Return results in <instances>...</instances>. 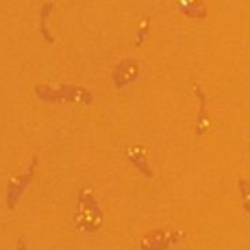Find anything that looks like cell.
<instances>
[{
  "instance_id": "cell-6",
  "label": "cell",
  "mask_w": 250,
  "mask_h": 250,
  "mask_svg": "<svg viewBox=\"0 0 250 250\" xmlns=\"http://www.w3.org/2000/svg\"><path fill=\"white\" fill-rule=\"evenodd\" d=\"M176 9L191 18H207V2L203 0H176Z\"/></svg>"
},
{
  "instance_id": "cell-11",
  "label": "cell",
  "mask_w": 250,
  "mask_h": 250,
  "mask_svg": "<svg viewBox=\"0 0 250 250\" xmlns=\"http://www.w3.org/2000/svg\"><path fill=\"white\" fill-rule=\"evenodd\" d=\"M239 191H242V200H244V209L250 213V187H248V181L242 179L239 181Z\"/></svg>"
},
{
  "instance_id": "cell-4",
  "label": "cell",
  "mask_w": 250,
  "mask_h": 250,
  "mask_svg": "<svg viewBox=\"0 0 250 250\" xmlns=\"http://www.w3.org/2000/svg\"><path fill=\"white\" fill-rule=\"evenodd\" d=\"M137 76H139V65H137V61L124 59V61H120V63L113 68V85H115L118 89H122V87H126L128 83H133Z\"/></svg>"
},
{
  "instance_id": "cell-8",
  "label": "cell",
  "mask_w": 250,
  "mask_h": 250,
  "mask_svg": "<svg viewBox=\"0 0 250 250\" xmlns=\"http://www.w3.org/2000/svg\"><path fill=\"white\" fill-rule=\"evenodd\" d=\"M52 11V2H46L44 4V9H42V16H40V31H42V35H44V40L46 42H55V37L50 35V33H48V28H46V18H48V13Z\"/></svg>"
},
{
  "instance_id": "cell-2",
  "label": "cell",
  "mask_w": 250,
  "mask_h": 250,
  "mask_svg": "<svg viewBox=\"0 0 250 250\" xmlns=\"http://www.w3.org/2000/svg\"><path fill=\"white\" fill-rule=\"evenodd\" d=\"M103 222V213H100V207L96 203L91 189H83L79 196V213H76V227L94 233L96 229Z\"/></svg>"
},
{
  "instance_id": "cell-5",
  "label": "cell",
  "mask_w": 250,
  "mask_h": 250,
  "mask_svg": "<svg viewBox=\"0 0 250 250\" xmlns=\"http://www.w3.org/2000/svg\"><path fill=\"white\" fill-rule=\"evenodd\" d=\"M35 163H37V157H33L26 174H24V176H18V179H13V181H11V185H9V207H11V209H13V207H16L18 198H20V194H22L24 189H26L28 181H31L33 172H35Z\"/></svg>"
},
{
  "instance_id": "cell-10",
  "label": "cell",
  "mask_w": 250,
  "mask_h": 250,
  "mask_svg": "<svg viewBox=\"0 0 250 250\" xmlns=\"http://www.w3.org/2000/svg\"><path fill=\"white\" fill-rule=\"evenodd\" d=\"M148 33H150V18H144V20H142V26H139V31H137L135 46H139L144 40H146V37H148Z\"/></svg>"
},
{
  "instance_id": "cell-12",
  "label": "cell",
  "mask_w": 250,
  "mask_h": 250,
  "mask_svg": "<svg viewBox=\"0 0 250 250\" xmlns=\"http://www.w3.org/2000/svg\"><path fill=\"white\" fill-rule=\"evenodd\" d=\"M194 94L198 96V100H200V109H207V96H205V91L198 87V85H196L194 87Z\"/></svg>"
},
{
  "instance_id": "cell-3",
  "label": "cell",
  "mask_w": 250,
  "mask_h": 250,
  "mask_svg": "<svg viewBox=\"0 0 250 250\" xmlns=\"http://www.w3.org/2000/svg\"><path fill=\"white\" fill-rule=\"evenodd\" d=\"M181 237H183L181 230L170 233V230H166V229H157V230H152L150 235H146V237L142 239V248H146V250L170 248V246H174V244H179Z\"/></svg>"
},
{
  "instance_id": "cell-9",
  "label": "cell",
  "mask_w": 250,
  "mask_h": 250,
  "mask_svg": "<svg viewBox=\"0 0 250 250\" xmlns=\"http://www.w3.org/2000/svg\"><path fill=\"white\" fill-rule=\"evenodd\" d=\"M209 126H213V118L207 113V109H200V115H198V122H196V135H203Z\"/></svg>"
},
{
  "instance_id": "cell-7",
  "label": "cell",
  "mask_w": 250,
  "mask_h": 250,
  "mask_svg": "<svg viewBox=\"0 0 250 250\" xmlns=\"http://www.w3.org/2000/svg\"><path fill=\"white\" fill-rule=\"evenodd\" d=\"M126 155H128V159H131L133 166L139 167V170H142L148 179H152V170H150V166H148L146 157H144V150H139V148H128Z\"/></svg>"
},
{
  "instance_id": "cell-1",
  "label": "cell",
  "mask_w": 250,
  "mask_h": 250,
  "mask_svg": "<svg viewBox=\"0 0 250 250\" xmlns=\"http://www.w3.org/2000/svg\"><path fill=\"white\" fill-rule=\"evenodd\" d=\"M37 98L46 103H85L89 104L91 94L83 87H72V85H37L35 87Z\"/></svg>"
}]
</instances>
